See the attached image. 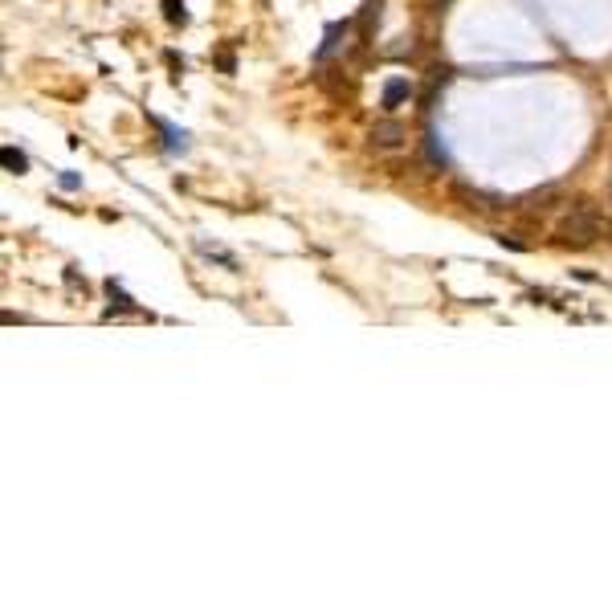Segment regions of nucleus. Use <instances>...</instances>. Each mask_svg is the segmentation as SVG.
I'll use <instances>...</instances> for the list:
<instances>
[{
  "label": "nucleus",
  "mask_w": 612,
  "mask_h": 612,
  "mask_svg": "<svg viewBox=\"0 0 612 612\" xmlns=\"http://www.w3.org/2000/svg\"><path fill=\"white\" fill-rule=\"evenodd\" d=\"M600 237V213H596L592 200H576L567 216L560 221V241L563 245H592Z\"/></svg>",
  "instance_id": "obj_1"
},
{
  "label": "nucleus",
  "mask_w": 612,
  "mask_h": 612,
  "mask_svg": "<svg viewBox=\"0 0 612 612\" xmlns=\"http://www.w3.org/2000/svg\"><path fill=\"white\" fill-rule=\"evenodd\" d=\"M367 139H372V148L380 151H396L404 148V139H408V127L400 123V118H380V123H372V131H367Z\"/></svg>",
  "instance_id": "obj_2"
},
{
  "label": "nucleus",
  "mask_w": 612,
  "mask_h": 612,
  "mask_svg": "<svg viewBox=\"0 0 612 612\" xmlns=\"http://www.w3.org/2000/svg\"><path fill=\"white\" fill-rule=\"evenodd\" d=\"M347 33H351V21H331L327 29H323V45L315 50V62L323 66V62H331L335 53H339V45L347 41Z\"/></svg>",
  "instance_id": "obj_3"
},
{
  "label": "nucleus",
  "mask_w": 612,
  "mask_h": 612,
  "mask_svg": "<svg viewBox=\"0 0 612 612\" xmlns=\"http://www.w3.org/2000/svg\"><path fill=\"white\" fill-rule=\"evenodd\" d=\"M413 94H416V86L408 82V78H388V82H384V111H388V115H396Z\"/></svg>",
  "instance_id": "obj_4"
},
{
  "label": "nucleus",
  "mask_w": 612,
  "mask_h": 612,
  "mask_svg": "<svg viewBox=\"0 0 612 612\" xmlns=\"http://www.w3.org/2000/svg\"><path fill=\"white\" fill-rule=\"evenodd\" d=\"M106 298H111V306L102 311V318H115V315H139V306H135V298H127L123 294V286H118L115 278H106Z\"/></svg>",
  "instance_id": "obj_5"
},
{
  "label": "nucleus",
  "mask_w": 612,
  "mask_h": 612,
  "mask_svg": "<svg viewBox=\"0 0 612 612\" xmlns=\"http://www.w3.org/2000/svg\"><path fill=\"white\" fill-rule=\"evenodd\" d=\"M151 123L160 127V135H164V151L167 155H184L188 151V131H180V127H172L167 118H160V115H151Z\"/></svg>",
  "instance_id": "obj_6"
},
{
  "label": "nucleus",
  "mask_w": 612,
  "mask_h": 612,
  "mask_svg": "<svg viewBox=\"0 0 612 612\" xmlns=\"http://www.w3.org/2000/svg\"><path fill=\"white\" fill-rule=\"evenodd\" d=\"M0 164H4V172H13V176H25V172H29V155L21 148H13V143H4V148H0Z\"/></svg>",
  "instance_id": "obj_7"
},
{
  "label": "nucleus",
  "mask_w": 612,
  "mask_h": 612,
  "mask_svg": "<svg viewBox=\"0 0 612 612\" xmlns=\"http://www.w3.org/2000/svg\"><path fill=\"white\" fill-rule=\"evenodd\" d=\"M425 160H429L433 167H449V155H445V148L437 143V131H425Z\"/></svg>",
  "instance_id": "obj_8"
},
{
  "label": "nucleus",
  "mask_w": 612,
  "mask_h": 612,
  "mask_svg": "<svg viewBox=\"0 0 612 612\" xmlns=\"http://www.w3.org/2000/svg\"><path fill=\"white\" fill-rule=\"evenodd\" d=\"M160 4H164V21H167V25L184 29V25L192 21V17H188V4H184V0H160Z\"/></svg>",
  "instance_id": "obj_9"
},
{
  "label": "nucleus",
  "mask_w": 612,
  "mask_h": 612,
  "mask_svg": "<svg viewBox=\"0 0 612 612\" xmlns=\"http://www.w3.org/2000/svg\"><path fill=\"white\" fill-rule=\"evenodd\" d=\"M380 4H384V0H367V4H364V13H360V29H364V37L372 33V25L380 21Z\"/></svg>",
  "instance_id": "obj_10"
},
{
  "label": "nucleus",
  "mask_w": 612,
  "mask_h": 612,
  "mask_svg": "<svg viewBox=\"0 0 612 612\" xmlns=\"http://www.w3.org/2000/svg\"><path fill=\"white\" fill-rule=\"evenodd\" d=\"M196 249L204 253V257H213V262H225L229 269H237V257L233 253H225V249H216V245H204V241H196Z\"/></svg>",
  "instance_id": "obj_11"
},
{
  "label": "nucleus",
  "mask_w": 612,
  "mask_h": 612,
  "mask_svg": "<svg viewBox=\"0 0 612 612\" xmlns=\"http://www.w3.org/2000/svg\"><path fill=\"white\" fill-rule=\"evenodd\" d=\"M57 188H66V192H78V188H82V176H78V172H57Z\"/></svg>",
  "instance_id": "obj_12"
},
{
  "label": "nucleus",
  "mask_w": 612,
  "mask_h": 612,
  "mask_svg": "<svg viewBox=\"0 0 612 612\" xmlns=\"http://www.w3.org/2000/svg\"><path fill=\"white\" fill-rule=\"evenodd\" d=\"M66 286H69V290H82V294L90 290V286H86V278H78V269H74V265L66 269Z\"/></svg>",
  "instance_id": "obj_13"
},
{
  "label": "nucleus",
  "mask_w": 612,
  "mask_h": 612,
  "mask_svg": "<svg viewBox=\"0 0 612 612\" xmlns=\"http://www.w3.org/2000/svg\"><path fill=\"white\" fill-rule=\"evenodd\" d=\"M216 66L225 69V74H233V69H237V62H233V53H229V50H221V53H216Z\"/></svg>",
  "instance_id": "obj_14"
},
{
  "label": "nucleus",
  "mask_w": 612,
  "mask_h": 612,
  "mask_svg": "<svg viewBox=\"0 0 612 612\" xmlns=\"http://www.w3.org/2000/svg\"><path fill=\"white\" fill-rule=\"evenodd\" d=\"M498 245H506V249H518V253L527 249V245H523V241H518V237H506V233H498Z\"/></svg>",
  "instance_id": "obj_15"
},
{
  "label": "nucleus",
  "mask_w": 612,
  "mask_h": 612,
  "mask_svg": "<svg viewBox=\"0 0 612 612\" xmlns=\"http://www.w3.org/2000/svg\"><path fill=\"white\" fill-rule=\"evenodd\" d=\"M164 62H167V66H172V69H176V74H180V69H184V57H180V53H176V50H167V53H164Z\"/></svg>",
  "instance_id": "obj_16"
}]
</instances>
